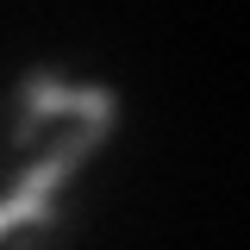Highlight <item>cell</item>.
Segmentation results:
<instances>
[{
  "label": "cell",
  "instance_id": "obj_1",
  "mask_svg": "<svg viewBox=\"0 0 250 250\" xmlns=\"http://www.w3.org/2000/svg\"><path fill=\"white\" fill-rule=\"evenodd\" d=\"M19 113L25 119H82V125H113L119 119V94L113 88H69L50 69H31L19 82Z\"/></svg>",
  "mask_w": 250,
  "mask_h": 250
},
{
  "label": "cell",
  "instance_id": "obj_2",
  "mask_svg": "<svg viewBox=\"0 0 250 250\" xmlns=\"http://www.w3.org/2000/svg\"><path fill=\"white\" fill-rule=\"evenodd\" d=\"M13 225H38V231H57V200H38V194H25V188H13V194L0 200V238H6Z\"/></svg>",
  "mask_w": 250,
  "mask_h": 250
},
{
  "label": "cell",
  "instance_id": "obj_3",
  "mask_svg": "<svg viewBox=\"0 0 250 250\" xmlns=\"http://www.w3.org/2000/svg\"><path fill=\"white\" fill-rule=\"evenodd\" d=\"M38 131H44V125H38V119H25V113H19V119H13V144H19V150H25L31 138H38Z\"/></svg>",
  "mask_w": 250,
  "mask_h": 250
}]
</instances>
